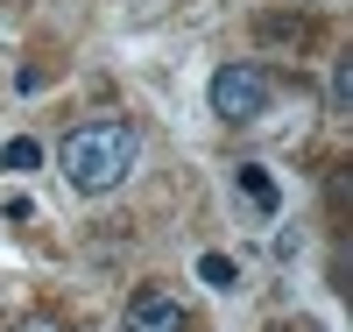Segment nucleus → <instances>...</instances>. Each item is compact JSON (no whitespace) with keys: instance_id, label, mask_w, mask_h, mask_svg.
Returning a JSON list of instances; mask_svg holds the SVG:
<instances>
[{"instance_id":"20e7f679","label":"nucleus","mask_w":353,"mask_h":332,"mask_svg":"<svg viewBox=\"0 0 353 332\" xmlns=\"http://www.w3.org/2000/svg\"><path fill=\"white\" fill-rule=\"evenodd\" d=\"M233 191H241L261 219H276V213H283V191H276V177L261 170V163H241V170H233Z\"/></svg>"},{"instance_id":"1a4fd4ad","label":"nucleus","mask_w":353,"mask_h":332,"mask_svg":"<svg viewBox=\"0 0 353 332\" xmlns=\"http://www.w3.org/2000/svg\"><path fill=\"white\" fill-rule=\"evenodd\" d=\"M8 332H71V325H57V318H43V311H36V318H21V325H8Z\"/></svg>"},{"instance_id":"7ed1b4c3","label":"nucleus","mask_w":353,"mask_h":332,"mask_svg":"<svg viewBox=\"0 0 353 332\" xmlns=\"http://www.w3.org/2000/svg\"><path fill=\"white\" fill-rule=\"evenodd\" d=\"M121 325L128 332H191V318H184V304L163 290V283H141L134 297H128V311H121Z\"/></svg>"},{"instance_id":"0eeeda50","label":"nucleus","mask_w":353,"mask_h":332,"mask_svg":"<svg viewBox=\"0 0 353 332\" xmlns=\"http://www.w3.org/2000/svg\"><path fill=\"white\" fill-rule=\"evenodd\" d=\"M332 113H353V57H332V85H325Z\"/></svg>"},{"instance_id":"39448f33","label":"nucleus","mask_w":353,"mask_h":332,"mask_svg":"<svg viewBox=\"0 0 353 332\" xmlns=\"http://www.w3.org/2000/svg\"><path fill=\"white\" fill-rule=\"evenodd\" d=\"M254 36H261V43H283V50H304V43H311V21H304V14H261Z\"/></svg>"},{"instance_id":"6e6552de","label":"nucleus","mask_w":353,"mask_h":332,"mask_svg":"<svg viewBox=\"0 0 353 332\" xmlns=\"http://www.w3.org/2000/svg\"><path fill=\"white\" fill-rule=\"evenodd\" d=\"M36 163H43V148L28 141V135H14L8 148H0V170H14V177H21V170H36Z\"/></svg>"},{"instance_id":"f257e3e1","label":"nucleus","mask_w":353,"mask_h":332,"mask_svg":"<svg viewBox=\"0 0 353 332\" xmlns=\"http://www.w3.org/2000/svg\"><path fill=\"white\" fill-rule=\"evenodd\" d=\"M134 163H141V135L128 120H85V128H71L57 141V170L71 177V191H92V198L121 191Z\"/></svg>"},{"instance_id":"9d476101","label":"nucleus","mask_w":353,"mask_h":332,"mask_svg":"<svg viewBox=\"0 0 353 332\" xmlns=\"http://www.w3.org/2000/svg\"><path fill=\"white\" fill-rule=\"evenodd\" d=\"M21 28V0H0V36H14Z\"/></svg>"},{"instance_id":"f03ea898","label":"nucleus","mask_w":353,"mask_h":332,"mask_svg":"<svg viewBox=\"0 0 353 332\" xmlns=\"http://www.w3.org/2000/svg\"><path fill=\"white\" fill-rule=\"evenodd\" d=\"M205 99H212V113L226 120V128H248V120H261V113L276 106V78L261 71V64H219Z\"/></svg>"},{"instance_id":"423d86ee","label":"nucleus","mask_w":353,"mask_h":332,"mask_svg":"<svg viewBox=\"0 0 353 332\" xmlns=\"http://www.w3.org/2000/svg\"><path fill=\"white\" fill-rule=\"evenodd\" d=\"M198 283L205 290H241V262L233 255H198Z\"/></svg>"}]
</instances>
